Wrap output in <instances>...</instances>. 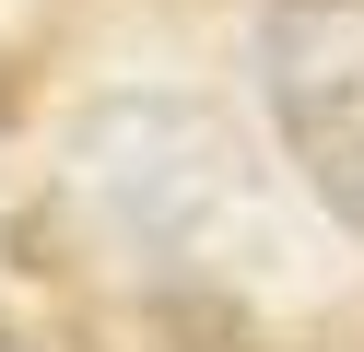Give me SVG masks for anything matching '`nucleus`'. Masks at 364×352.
<instances>
[{
	"instance_id": "obj_1",
	"label": "nucleus",
	"mask_w": 364,
	"mask_h": 352,
	"mask_svg": "<svg viewBox=\"0 0 364 352\" xmlns=\"http://www.w3.org/2000/svg\"><path fill=\"white\" fill-rule=\"evenodd\" d=\"M259 70L306 188L364 235V0H282L259 36Z\"/></svg>"
}]
</instances>
